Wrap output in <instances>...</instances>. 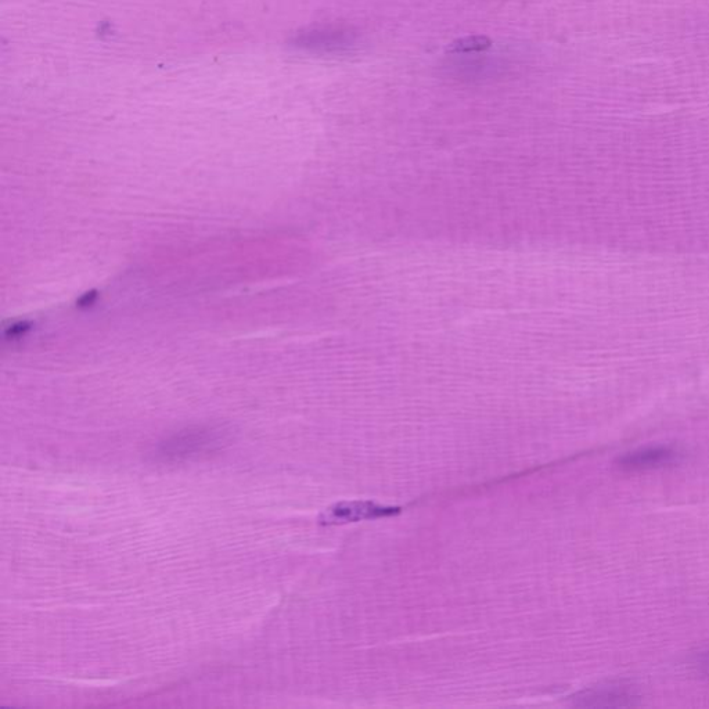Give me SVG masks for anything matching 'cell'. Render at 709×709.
Listing matches in <instances>:
<instances>
[{
  "label": "cell",
  "mask_w": 709,
  "mask_h": 709,
  "mask_svg": "<svg viewBox=\"0 0 709 709\" xmlns=\"http://www.w3.org/2000/svg\"><path fill=\"white\" fill-rule=\"evenodd\" d=\"M228 433L221 427L187 428L158 445L156 456L163 462H181L221 448Z\"/></svg>",
  "instance_id": "1"
},
{
  "label": "cell",
  "mask_w": 709,
  "mask_h": 709,
  "mask_svg": "<svg viewBox=\"0 0 709 709\" xmlns=\"http://www.w3.org/2000/svg\"><path fill=\"white\" fill-rule=\"evenodd\" d=\"M361 37L345 25H323L304 31L295 38L294 45L316 55H349L358 49Z\"/></svg>",
  "instance_id": "2"
},
{
  "label": "cell",
  "mask_w": 709,
  "mask_h": 709,
  "mask_svg": "<svg viewBox=\"0 0 709 709\" xmlns=\"http://www.w3.org/2000/svg\"><path fill=\"white\" fill-rule=\"evenodd\" d=\"M640 697L629 686L607 685L583 690L572 697L575 707L583 708H625L635 707Z\"/></svg>",
  "instance_id": "3"
},
{
  "label": "cell",
  "mask_w": 709,
  "mask_h": 709,
  "mask_svg": "<svg viewBox=\"0 0 709 709\" xmlns=\"http://www.w3.org/2000/svg\"><path fill=\"white\" fill-rule=\"evenodd\" d=\"M398 513V507L380 506L372 502H341L326 510V513L320 517V523L327 525L356 523V521L395 516Z\"/></svg>",
  "instance_id": "4"
},
{
  "label": "cell",
  "mask_w": 709,
  "mask_h": 709,
  "mask_svg": "<svg viewBox=\"0 0 709 709\" xmlns=\"http://www.w3.org/2000/svg\"><path fill=\"white\" fill-rule=\"evenodd\" d=\"M679 453L671 446H647L619 457V469L626 471H647L671 466L678 460Z\"/></svg>",
  "instance_id": "5"
},
{
  "label": "cell",
  "mask_w": 709,
  "mask_h": 709,
  "mask_svg": "<svg viewBox=\"0 0 709 709\" xmlns=\"http://www.w3.org/2000/svg\"><path fill=\"white\" fill-rule=\"evenodd\" d=\"M492 46V41L485 35H473V37H464L456 39L446 46V52L449 55H470V53L485 52Z\"/></svg>",
  "instance_id": "6"
},
{
  "label": "cell",
  "mask_w": 709,
  "mask_h": 709,
  "mask_svg": "<svg viewBox=\"0 0 709 709\" xmlns=\"http://www.w3.org/2000/svg\"><path fill=\"white\" fill-rule=\"evenodd\" d=\"M696 667L700 673L709 678V651H705L697 658Z\"/></svg>",
  "instance_id": "7"
}]
</instances>
